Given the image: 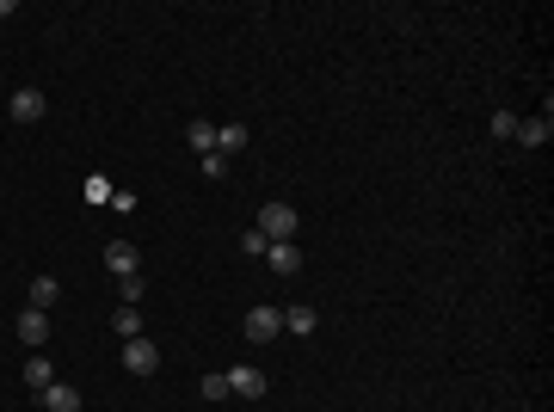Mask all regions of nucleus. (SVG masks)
Instances as JSON below:
<instances>
[{"label":"nucleus","instance_id":"f257e3e1","mask_svg":"<svg viewBox=\"0 0 554 412\" xmlns=\"http://www.w3.org/2000/svg\"><path fill=\"white\" fill-rule=\"evenodd\" d=\"M253 228H259L265 240H296V209H290V204H265Z\"/></svg>","mask_w":554,"mask_h":412},{"label":"nucleus","instance_id":"f03ea898","mask_svg":"<svg viewBox=\"0 0 554 412\" xmlns=\"http://www.w3.org/2000/svg\"><path fill=\"white\" fill-rule=\"evenodd\" d=\"M123 369H130V375H155V369H161L155 339H123Z\"/></svg>","mask_w":554,"mask_h":412},{"label":"nucleus","instance_id":"7ed1b4c3","mask_svg":"<svg viewBox=\"0 0 554 412\" xmlns=\"http://www.w3.org/2000/svg\"><path fill=\"white\" fill-rule=\"evenodd\" d=\"M283 332V308H247V339L253 345H272Z\"/></svg>","mask_w":554,"mask_h":412},{"label":"nucleus","instance_id":"20e7f679","mask_svg":"<svg viewBox=\"0 0 554 412\" xmlns=\"http://www.w3.org/2000/svg\"><path fill=\"white\" fill-rule=\"evenodd\" d=\"M105 271H111V277H136V271H142L136 240H111V247H105Z\"/></svg>","mask_w":554,"mask_h":412},{"label":"nucleus","instance_id":"39448f33","mask_svg":"<svg viewBox=\"0 0 554 412\" xmlns=\"http://www.w3.org/2000/svg\"><path fill=\"white\" fill-rule=\"evenodd\" d=\"M19 339H25L31 351H44V345H50V308H25L19 314Z\"/></svg>","mask_w":554,"mask_h":412},{"label":"nucleus","instance_id":"423d86ee","mask_svg":"<svg viewBox=\"0 0 554 412\" xmlns=\"http://www.w3.org/2000/svg\"><path fill=\"white\" fill-rule=\"evenodd\" d=\"M228 394H240V400H259V394H265V375H259L253 363H240V369L228 375Z\"/></svg>","mask_w":554,"mask_h":412},{"label":"nucleus","instance_id":"0eeeda50","mask_svg":"<svg viewBox=\"0 0 554 412\" xmlns=\"http://www.w3.org/2000/svg\"><path fill=\"white\" fill-rule=\"evenodd\" d=\"M265 258H272L277 277H296V271H302V253H296V240H272V247H265Z\"/></svg>","mask_w":554,"mask_h":412},{"label":"nucleus","instance_id":"6e6552de","mask_svg":"<svg viewBox=\"0 0 554 412\" xmlns=\"http://www.w3.org/2000/svg\"><path fill=\"white\" fill-rule=\"evenodd\" d=\"M38 400H44V412H80V388H68V382H50Z\"/></svg>","mask_w":554,"mask_h":412},{"label":"nucleus","instance_id":"1a4fd4ad","mask_svg":"<svg viewBox=\"0 0 554 412\" xmlns=\"http://www.w3.org/2000/svg\"><path fill=\"white\" fill-rule=\"evenodd\" d=\"M38 117H44V93L38 87H19L13 93V123H38Z\"/></svg>","mask_w":554,"mask_h":412},{"label":"nucleus","instance_id":"9d476101","mask_svg":"<svg viewBox=\"0 0 554 412\" xmlns=\"http://www.w3.org/2000/svg\"><path fill=\"white\" fill-rule=\"evenodd\" d=\"M549 136H554L549 117H517V142H524V148H542Z\"/></svg>","mask_w":554,"mask_h":412},{"label":"nucleus","instance_id":"9b49d317","mask_svg":"<svg viewBox=\"0 0 554 412\" xmlns=\"http://www.w3.org/2000/svg\"><path fill=\"white\" fill-rule=\"evenodd\" d=\"M315 326H321V314H315V308H302V302H296V308H283V332H296V339H308Z\"/></svg>","mask_w":554,"mask_h":412},{"label":"nucleus","instance_id":"f8f14e48","mask_svg":"<svg viewBox=\"0 0 554 412\" xmlns=\"http://www.w3.org/2000/svg\"><path fill=\"white\" fill-rule=\"evenodd\" d=\"M62 302V283L55 277H31V308H55Z\"/></svg>","mask_w":554,"mask_h":412},{"label":"nucleus","instance_id":"ddd939ff","mask_svg":"<svg viewBox=\"0 0 554 412\" xmlns=\"http://www.w3.org/2000/svg\"><path fill=\"white\" fill-rule=\"evenodd\" d=\"M185 142L197 148V160H204V155H210V148H216V123H204V117H197V123L185 130Z\"/></svg>","mask_w":554,"mask_h":412},{"label":"nucleus","instance_id":"4468645a","mask_svg":"<svg viewBox=\"0 0 554 412\" xmlns=\"http://www.w3.org/2000/svg\"><path fill=\"white\" fill-rule=\"evenodd\" d=\"M111 326H117V339H142V314L130 308V302H123V308L111 314Z\"/></svg>","mask_w":554,"mask_h":412},{"label":"nucleus","instance_id":"2eb2a0df","mask_svg":"<svg viewBox=\"0 0 554 412\" xmlns=\"http://www.w3.org/2000/svg\"><path fill=\"white\" fill-rule=\"evenodd\" d=\"M247 148V123H228V130H216V155H240Z\"/></svg>","mask_w":554,"mask_h":412},{"label":"nucleus","instance_id":"dca6fc26","mask_svg":"<svg viewBox=\"0 0 554 412\" xmlns=\"http://www.w3.org/2000/svg\"><path fill=\"white\" fill-rule=\"evenodd\" d=\"M80 198H87L93 209H105V204H111V179H105V172H93V179L80 185Z\"/></svg>","mask_w":554,"mask_h":412},{"label":"nucleus","instance_id":"f3484780","mask_svg":"<svg viewBox=\"0 0 554 412\" xmlns=\"http://www.w3.org/2000/svg\"><path fill=\"white\" fill-rule=\"evenodd\" d=\"M25 382H31L38 394H44V388H50V382H55V375H50V357H44V351H38V357L25 363Z\"/></svg>","mask_w":554,"mask_h":412},{"label":"nucleus","instance_id":"a211bd4d","mask_svg":"<svg viewBox=\"0 0 554 412\" xmlns=\"http://www.w3.org/2000/svg\"><path fill=\"white\" fill-rule=\"evenodd\" d=\"M117 290H123V302H130V308H142V296H148V283H142V271H136V277H117Z\"/></svg>","mask_w":554,"mask_h":412},{"label":"nucleus","instance_id":"6ab92c4d","mask_svg":"<svg viewBox=\"0 0 554 412\" xmlns=\"http://www.w3.org/2000/svg\"><path fill=\"white\" fill-rule=\"evenodd\" d=\"M265 247H272V240H265L259 228H247V234H240V253H247V258H265Z\"/></svg>","mask_w":554,"mask_h":412},{"label":"nucleus","instance_id":"aec40b11","mask_svg":"<svg viewBox=\"0 0 554 412\" xmlns=\"http://www.w3.org/2000/svg\"><path fill=\"white\" fill-rule=\"evenodd\" d=\"M197 166H204V179H222V172H228V155H216V148H210V155L197 160Z\"/></svg>","mask_w":554,"mask_h":412},{"label":"nucleus","instance_id":"412c9836","mask_svg":"<svg viewBox=\"0 0 554 412\" xmlns=\"http://www.w3.org/2000/svg\"><path fill=\"white\" fill-rule=\"evenodd\" d=\"M204 400H228V375H204Z\"/></svg>","mask_w":554,"mask_h":412},{"label":"nucleus","instance_id":"4be33fe9","mask_svg":"<svg viewBox=\"0 0 554 412\" xmlns=\"http://www.w3.org/2000/svg\"><path fill=\"white\" fill-rule=\"evenodd\" d=\"M493 136H517V117L511 111H493Z\"/></svg>","mask_w":554,"mask_h":412}]
</instances>
